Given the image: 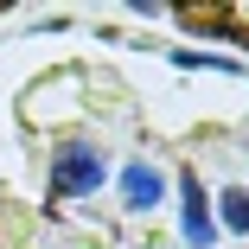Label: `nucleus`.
<instances>
[{
	"instance_id": "1",
	"label": "nucleus",
	"mask_w": 249,
	"mask_h": 249,
	"mask_svg": "<svg viewBox=\"0 0 249 249\" xmlns=\"http://www.w3.org/2000/svg\"><path fill=\"white\" fill-rule=\"evenodd\" d=\"M173 19L192 26V32H224V38H243L249 45V7H179Z\"/></svg>"
}]
</instances>
